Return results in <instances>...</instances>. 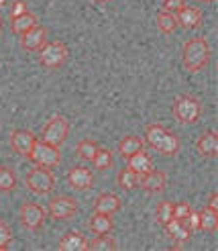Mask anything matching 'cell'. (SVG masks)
I'll return each mask as SVG.
<instances>
[{
	"label": "cell",
	"mask_w": 218,
	"mask_h": 251,
	"mask_svg": "<svg viewBox=\"0 0 218 251\" xmlns=\"http://www.w3.org/2000/svg\"><path fill=\"white\" fill-rule=\"evenodd\" d=\"M212 59V47L206 37H192L182 47V61L188 72L204 70Z\"/></svg>",
	"instance_id": "cell-1"
},
{
	"label": "cell",
	"mask_w": 218,
	"mask_h": 251,
	"mask_svg": "<svg viewBox=\"0 0 218 251\" xmlns=\"http://www.w3.org/2000/svg\"><path fill=\"white\" fill-rule=\"evenodd\" d=\"M151 149H155V151L163 153V155H177L179 151V139L177 135L168 131L159 123H151L147 125L145 129V139H143Z\"/></svg>",
	"instance_id": "cell-2"
},
{
	"label": "cell",
	"mask_w": 218,
	"mask_h": 251,
	"mask_svg": "<svg viewBox=\"0 0 218 251\" xmlns=\"http://www.w3.org/2000/svg\"><path fill=\"white\" fill-rule=\"evenodd\" d=\"M173 117L175 121H179L182 125H192L196 123L202 115V104L196 96H190V94H184V96H177L175 102H173Z\"/></svg>",
	"instance_id": "cell-3"
},
{
	"label": "cell",
	"mask_w": 218,
	"mask_h": 251,
	"mask_svg": "<svg viewBox=\"0 0 218 251\" xmlns=\"http://www.w3.org/2000/svg\"><path fill=\"white\" fill-rule=\"evenodd\" d=\"M27 157L33 161L35 166H41V168H49L51 170V168H57L59 166L61 151H59V147L51 145V143H45L41 139H37Z\"/></svg>",
	"instance_id": "cell-4"
},
{
	"label": "cell",
	"mask_w": 218,
	"mask_h": 251,
	"mask_svg": "<svg viewBox=\"0 0 218 251\" xmlns=\"http://www.w3.org/2000/svg\"><path fill=\"white\" fill-rule=\"evenodd\" d=\"M39 64L47 70H57L68 61V47L63 41H47L39 51Z\"/></svg>",
	"instance_id": "cell-5"
},
{
	"label": "cell",
	"mask_w": 218,
	"mask_h": 251,
	"mask_svg": "<svg viewBox=\"0 0 218 251\" xmlns=\"http://www.w3.org/2000/svg\"><path fill=\"white\" fill-rule=\"evenodd\" d=\"M24 184L27 188L33 192V194H39V196H45V194H51V190L55 188V178L51 174L49 168H41V166H35L27 178H24Z\"/></svg>",
	"instance_id": "cell-6"
},
{
	"label": "cell",
	"mask_w": 218,
	"mask_h": 251,
	"mask_svg": "<svg viewBox=\"0 0 218 251\" xmlns=\"http://www.w3.org/2000/svg\"><path fill=\"white\" fill-rule=\"evenodd\" d=\"M68 135H70V121L66 117H61V115H53L45 125L41 141L59 147V145H63V141L68 139Z\"/></svg>",
	"instance_id": "cell-7"
},
{
	"label": "cell",
	"mask_w": 218,
	"mask_h": 251,
	"mask_svg": "<svg viewBox=\"0 0 218 251\" xmlns=\"http://www.w3.org/2000/svg\"><path fill=\"white\" fill-rule=\"evenodd\" d=\"M19 219H21V225L27 231H39L45 225L47 210L35 202H23L21 210H19Z\"/></svg>",
	"instance_id": "cell-8"
},
{
	"label": "cell",
	"mask_w": 218,
	"mask_h": 251,
	"mask_svg": "<svg viewBox=\"0 0 218 251\" xmlns=\"http://www.w3.org/2000/svg\"><path fill=\"white\" fill-rule=\"evenodd\" d=\"M75 212H78V200H73L72 196H55L47 204V215L55 221H68Z\"/></svg>",
	"instance_id": "cell-9"
},
{
	"label": "cell",
	"mask_w": 218,
	"mask_h": 251,
	"mask_svg": "<svg viewBox=\"0 0 218 251\" xmlns=\"http://www.w3.org/2000/svg\"><path fill=\"white\" fill-rule=\"evenodd\" d=\"M139 186L143 188L147 194H159L165 190V186H168V174L163 170L153 168V170L139 176Z\"/></svg>",
	"instance_id": "cell-10"
},
{
	"label": "cell",
	"mask_w": 218,
	"mask_h": 251,
	"mask_svg": "<svg viewBox=\"0 0 218 251\" xmlns=\"http://www.w3.org/2000/svg\"><path fill=\"white\" fill-rule=\"evenodd\" d=\"M163 229H165V235L173 241V249H182L184 243L190 241V237H192V229L188 227V223L179 221V219H173V217H171L170 223L163 225Z\"/></svg>",
	"instance_id": "cell-11"
},
{
	"label": "cell",
	"mask_w": 218,
	"mask_h": 251,
	"mask_svg": "<svg viewBox=\"0 0 218 251\" xmlns=\"http://www.w3.org/2000/svg\"><path fill=\"white\" fill-rule=\"evenodd\" d=\"M45 43H47V29L39 23L21 35V47L24 51H39Z\"/></svg>",
	"instance_id": "cell-12"
},
{
	"label": "cell",
	"mask_w": 218,
	"mask_h": 251,
	"mask_svg": "<svg viewBox=\"0 0 218 251\" xmlns=\"http://www.w3.org/2000/svg\"><path fill=\"white\" fill-rule=\"evenodd\" d=\"M68 184L73 190H90V188L94 186V174L90 168L75 166L68 172Z\"/></svg>",
	"instance_id": "cell-13"
},
{
	"label": "cell",
	"mask_w": 218,
	"mask_h": 251,
	"mask_svg": "<svg viewBox=\"0 0 218 251\" xmlns=\"http://www.w3.org/2000/svg\"><path fill=\"white\" fill-rule=\"evenodd\" d=\"M35 141H37V137L27 129H15L10 133V147L15 149L19 155L27 157L29 151L33 149V145H35Z\"/></svg>",
	"instance_id": "cell-14"
},
{
	"label": "cell",
	"mask_w": 218,
	"mask_h": 251,
	"mask_svg": "<svg viewBox=\"0 0 218 251\" xmlns=\"http://www.w3.org/2000/svg\"><path fill=\"white\" fill-rule=\"evenodd\" d=\"M175 15V21L179 27H184V29H196L200 27V23H202V10L196 8V6H184V8H179L177 12H173Z\"/></svg>",
	"instance_id": "cell-15"
},
{
	"label": "cell",
	"mask_w": 218,
	"mask_h": 251,
	"mask_svg": "<svg viewBox=\"0 0 218 251\" xmlns=\"http://www.w3.org/2000/svg\"><path fill=\"white\" fill-rule=\"evenodd\" d=\"M59 251H88V239L80 231H68L57 241Z\"/></svg>",
	"instance_id": "cell-16"
},
{
	"label": "cell",
	"mask_w": 218,
	"mask_h": 251,
	"mask_svg": "<svg viewBox=\"0 0 218 251\" xmlns=\"http://www.w3.org/2000/svg\"><path fill=\"white\" fill-rule=\"evenodd\" d=\"M94 210L96 212H104V215H117L121 210V198L112 192H104L94 200Z\"/></svg>",
	"instance_id": "cell-17"
},
{
	"label": "cell",
	"mask_w": 218,
	"mask_h": 251,
	"mask_svg": "<svg viewBox=\"0 0 218 251\" xmlns=\"http://www.w3.org/2000/svg\"><path fill=\"white\" fill-rule=\"evenodd\" d=\"M196 149H198V153L202 157H206V159H212L216 155V149H218V141H216V133L210 129V131H204L200 137H198V141H196Z\"/></svg>",
	"instance_id": "cell-18"
},
{
	"label": "cell",
	"mask_w": 218,
	"mask_h": 251,
	"mask_svg": "<svg viewBox=\"0 0 218 251\" xmlns=\"http://www.w3.org/2000/svg\"><path fill=\"white\" fill-rule=\"evenodd\" d=\"M88 227H90V231H92L94 235L110 233L114 229V221H112L110 215H104V212H96L94 210V215L90 217V221H88Z\"/></svg>",
	"instance_id": "cell-19"
},
{
	"label": "cell",
	"mask_w": 218,
	"mask_h": 251,
	"mask_svg": "<svg viewBox=\"0 0 218 251\" xmlns=\"http://www.w3.org/2000/svg\"><path fill=\"white\" fill-rule=\"evenodd\" d=\"M126 159H129L126 168H131V170L137 172L139 176H141V174H145V172H149V170H153V161H151V157L145 153V149H141V151L129 155Z\"/></svg>",
	"instance_id": "cell-20"
},
{
	"label": "cell",
	"mask_w": 218,
	"mask_h": 251,
	"mask_svg": "<svg viewBox=\"0 0 218 251\" xmlns=\"http://www.w3.org/2000/svg\"><path fill=\"white\" fill-rule=\"evenodd\" d=\"M37 23H39V21H37V15L27 10V12H23V15L15 17V19H10V29H12V33L23 35L24 31H29L31 27H35Z\"/></svg>",
	"instance_id": "cell-21"
},
{
	"label": "cell",
	"mask_w": 218,
	"mask_h": 251,
	"mask_svg": "<svg viewBox=\"0 0 218 251\" xmlns=\"http://www.w3.org/2000/svg\"><path fill=\"white\" fill-rule=\"evenodd\" d=\"M143 147H145V141L141 139V137H137V135H126V137H122V139L119 141V153H121L122 157H129V155L141 151Z\"/></svg>",
	"instance_id": "cell-22"
},
{
	"label": "cell",
	"mask_w": 218,
	"mask_h": 251,
	"mask_svg": "<svg viewBox=\"0 0 218 251\" xmlns=\"http://www.w3.org/2000/svg\"><path fill=\"white\" fill-rule=\"evenodd\" d=\"M155 25L157 29L163 33V35H171L177 31V21H175V15L173 12H168V10H159L157 17H155Z\"/></svg>",
	"instance_id": "cell-23"
},
{
	"label": "cell",
	"mask_w": 218,
	"mask_h": 251,
	"mask_svg": "<svg viewBox=\"0 0 218 251\" xmlns=\"http://www.w3.org/2000/svg\"><path fill=\"white\" fill-rule=\"evenodd\" d=\"M88 249H92V251H117L119 243L110 233H102V235H96V239L88 241Z\"/></svg>",
	"instance_id": "cell-24"
},
{
	"label": "cell",
	"mask_w": 218,
	"mask_h": 251,
	"mask_svg": "<svg viewBox=\"0 0 218 251\" xmlns=\"http://www.w3.org/2000/svg\"><path fill=\"white\" fill-rule=\"evenodd\" d=\"M17 172L10 166H0V192L8 194L17 188Z\"/></svg>",
	"instance_id": "cell-25"
},
{
	"label": "cell",
	"mask_w": 218,
	"mask_h": 251,
	"mask_svg": "<svg viewBox=\"0 0 218 251\" xmlns=\"http://www.w3.org/2000/svg\"><path fill=\"white\" fill-rule=\"evenodd\" d=\"M198 215H200V229L198 231L214 233L216 231V225H218V212L216 210H210L208 206H204L202 210H198Z\"/></svg>",
	"instance_id": "cell-26"
},
{
	"label": "cell",
	"mask_w": 218,
	"mask_h": 251,
	"mask_svg": "<svg viewBox=\"0 0 218 251\" xmlns=\"http://www.w3.org/2000/svg\"><path fill=\"white\" fill-rule=\"evenodd\" d=\"M92 164H94L96 170H102V172L110 170L114 166V153L110 151V149H106V147H98L96 155L92 157Z\"/></svg>",
	"instance_id": "cell-27"
},
{
	"label": "cell",
	"mask_w": 218,
	"mask_h": 251,
	"mask_svg": "<svg viewBox=\"0 0 218 251\" xmlns=\"http://www.w3.org/2000/svg\"><path fill=\"white\" fill-rule=\"evenodd\" d=\"M117 184L122 188V190H135L139 186V174L133 172L131 168H122L117 176Z\"/></svg>",
	"instance_id": "cell-28"
},
{
	"label": "cell",
	"mask_w": 218,
	"mask_h": 251,
	"mask_svg": "<svg viewBox=\"0 0 218 251\" xmlns=\"http://www.w3.org/2000/svg\"><path fill=\"white\" fill-rule=\"evenodd\" d=\"M98 143L94 139H82L78 145H75V155H78L82 161H92V157L98 151Z\"/></svg>",
	"instance_id": "cell-29"
},
{
	"label": "cell",
	"mask_w": 218,
	"mask_h": 251,
	"mask_svg": "<svg viewBox=\"0 0 218 251\" xmlns=\"http://www.w3.org/2000/svg\"><path fill=\"white\" fill-rule=\"evenodd\" d=\"M171 217H173V202L171 200H163V202H159L157 208H155V221L163 227L165 223L171 221Z\"/></svg>",
	"instance_id": "cell-30"
},
{
	"label": "cell",
	"mask_w": 218,
	"mask_h": 251,
	"mask_svg": "<svg viewBox=\"0 0 218 251\" xmlns=\"http://www.w3.org/2000/svg\"><path fill=\"white\" fill-rule=\"evenodd\" d=\"M10 241H12V231H10L8 225H6L2 219H0V251L8 249Z\"/></svg>",
	"instance_id": "cell-31"
},
{
	"label": "cell",
	"mask_w": 218,
	"mask_h": 251,
	"mask_svg": "<svg viewBox=\"0 0 218 251\" xmlns=\"http://www.w3.org/2000/svg\"><path fill=\"white\" fill-rule=\"evenodd\" d=\"M192 212V206L188 202H177L173 204V219H179V221H186Z\"/></svg>",
	"instance_id": "cell-32"
},
{
	"label": "cell",
	"mask_w": 218,
	"mask_h": 251,
	"mask_svg": "<svg viewBox=\"0 0 218 251\" xmlns=\"http://www.w3.org/2000/svg\"><path fill=\"white\" fill-rule=\"evenodd\" d=\"M184 6H186V0H163L161 2V10H168V12H177Z\"/></svg>",
	"instance_id": "cell-33"
},
{
	"label": "cell",
	"mask_w": 218,
	"mask_h": 251,
	"mask_svg": "<svg viewBox=\"0 0 218 251\" xmlns=\"http://www.w3.org/2000/svg\"><path fill=\"white\" fill-rule=\"evenodd\" d=\"M29 8H27V2L24 0H15L12 2V8H10V19H15V17H19V15H23V12H27Z\"/></svg>",
	"instance_id": "cell-34"
},
{
	"label": "cell",
	"mask_w": 218,
	"mask_h": 251,
	"mask_svg": "<svg viewBox=\"0 0 218 251\" xmlns=\"http://www.w3.org/2000/svg\"><path fill=\"white\" fill-rule=\"evenodd\" d=\"M186 223H188V227L192 229V233L198 231V229H200V215H198V210H192L190 217L186 219Z\"/></svg>",
	"instance_id": "cell-35"
},
{
	"label": "cell",
	"mask_w": 218,
	"mask_h": 251,
	"mask_svg": "<svg viewBox=\"0 0 218 251\" xmlns=\"http://www.w3.org/2000/svg\"><path fill=\"white\" fill-rule=\"evenodd\" d=\"M210 210H216L218 212V194L216 192H212L210 196H208V204H206Z\"/></svg>",
	"instance_id": "cell-36"
},
{
	"label": "cell",
	"mask_w": 218,
	"mask_h": 251,
	"mask_svg": "<svg viewBox=\"0 0 218 251\" xmlns=\"http://www.w3.org/2000/svg\"><path fill=\"white\" fill-rule=\"evenodd\" d=\"M196 2H200V4H212L214 0H196Z\"/></svg>",
	"instance_id": "cell-37"
},
{
	"label": "cell",
	"mask_w": 218,
	"mask_h": 251,
	"mask_svg": "<svg viewBox=\"0 0 218 251\" xmlns=\"http://www.w3.org/2000/svg\"><path fill=\"white\" fill-rule=\"evenodd\" d=\"M2 27H4V21H2V17H0V33H2Z\"/></svg>",
	"instance_id": "cell-38"
},
{
	"label": "cell",
	"mask_w": 218,
	"mask_h": 251,
	"mask_svg": "<svg viewBox=\"0 0 218 251\" xmlns=\"http://www.w3.org/2000/svg\"><path fill=\"white\" fill-rule=\"evenodd\" d=\"M94 2H112V0H94Z\"/></svg>",
	"instance_id": "cell-39"
},
{
	"label": "cell",
	"mask_w": 218,
	"mask_h": 251,
	"mask_svg": "<svg viewBox=\"0 0 218 251\" xmlns=\"http://www.w3.org/2000/svg\"><path fill=\"white\" fill-rule=\"evenodd\" d=\"M4 2H6V0H0V4H4Z\"/></svg>",
	"instance_id": "cell-40"
}]
</instances>
